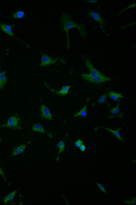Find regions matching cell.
<instances>
[{
	"label": "cell",
	"mask_w": 136,
	"mask_h": 205,
	"mask_svg": "<svg viewBox=\"0 0 136 205\" xmlns=\"http://www.w3.org/2000/svg\"><path fill=\"white\" fill-rule=\"evenodd\" d=\"M0 175H1L2 176V177L4 178V179L5 181H7L6 176V175H5V174H4V171H3V170H2V168H0Z\"/></svg>",
	"instance_id": "obj_24"
},
{
	"label": "cell",
	"mask_w": 136,
	"mask_h": 205,
	"mask_svg": "<svg viewBox=\"0 0 136 205\" xmlns=\"http://www.w3.org/2000/svg\"><path fill=\"white\" fill-rule=\"evenodd\" d=\"M106 99H107V95H106V93H105L104 94L102 95L101 97H100L98 102H97V103H99V104L106 103Z\"/></svg>",
	"instance_id": "obj_19"
},
{
	"label": "cell",
	"mask_w": 136,
	"mask_h": 205,
	"mask_svg": "<svg viewBox=\"0 0 136 205\" xmlns=\"http://www.w3.org/2000/svg\"><path fill=\"white\" fill-rule=\"evenodd\" d=\"M80 151H82L83 153H84L85 152V151H86V145H84V144H83L80 147Z\"/></svg>",
	"instance_id": "obj_23"
},
{
	"label": "cell",
	"mask_w": 136,
	"mask_h": 205,
	"mask_svg": "<svg viewBox=\"0 0 136 205\" xmlns=\"http://www.w3.org/2000/svg\"><path fill=\"white\" fill-rule=\"evenodd\" d=\"M104 129L106 130L107 131L110 132L112 134L114 135V136L116 137L118 140H120V141H122L123 142H125V140H123V138L121 137V136H120V130H121V127H119L116 130H112V129H110V128H108V127H105Z\"/></svg>",
	"instance_id": "obj_11"
},
{
	"label": "cell",
	"mask_w": 136,
	"mask_h": 205,
	"mask_svg": "<svg viewBox=\"0 0 136 205\" xmlns=\"http://www.w3.org/2000/svg\"><path fill=\"white\" fill-rule=\"evenodd\" d=\"M60 21L61 23V29H62L63 32L66 34L67 39H68V45H67V48L68 49L70 48V36H69V31L70 29L76 28V29H78V32H80L81 36H83V38L86 37V32L84 25L74 23L71 15L67 13H63L62 15H61Z\"/></svg>",
	"instance_id": "obj_1"
},
{
	"label": "cell",
	"mask_w": 136,
	"mask_h": 205,
	"mask_svg": "<svg viewBox=\"0 0 136 205\" xmlns=\"http://www.w3.org/2000/svg\"><path fill=\"white\" fill-rule=\"evenodd\" d=\"M87 2V3L95 4V3H98V1H95V0H93V1H87V2Z\"/></svg>",
	"instance_id": "obj_25"
},
{
	"label": "cell",
	"mask_w": 136,
	"mask_h": 205,
	"mask_svg": "<svg viewBox=\"0 0 136 205\" xmlns=\"http://www.w3.org/2000/svg\"><path fill=\"white\" fill-rule=\"evenodd\" d=\"M17 191H18V190H14L13 191L10 192V194H8V195L5 196L4 200H3V203L4 204H6L8 202L13 200L15 196H16V194L17 193Z\"/></svg>",
	"instance_id": "obj_16"
},
{
	"label": "cell",
	"mask_w": 136,
	"mask_h": 205,
	"mask_svg": "<svg viewBox=\"0 0 136 205\" xmlns=\"http://www.w3.org/2000/svg\"><path fill=\"white\" fill-rule=\"evenodd\" d=\"M62 61L63 63H65V61H63L61 60L60 58H56L53 59L52 57H49L45 54H43L42 55V57H41V62H40V66L41 67H48V66H50L51 65H53V64L56 63L57 61Z\"/></svg>",
	"instance_id": "obj_4"
},
{
	"label": "cell",
	"mask_w": 136,
	"mask_h": 205,
	"mask_svg": "<svg viewBox=\"0 0 136 205\" xmlns=\"http://www.w3.org/2000/svg\"><path fill=\"white\" fill-rule=\"evenodd\" d=\"M19 117L17 116H11L8 118L7 123L6 124L0 125L1 127H8V128H12L14 130H22L23 127L19 126Z\"/></svg>",
	"instance_id": "obj_3"
},
{
	"label": "cell",
	"mask_w": 136,
	"mask_h": 205,
	"mask_svg": "<svg viewBox=\"0 0 136 205\" xmlns=\"http://www.w3.org/2000/svg\"><path fill=\"white\" fill-rule=\"evenodd\" d=\"M40 111L43 119L48 120V121H53V115L51 113L49 108L47 107L45 104H41Z\"/></svg>",
	"instance_id": "obj_8"
},
{
	"label": "cell",
	"mask_w": 136,
	"mask_h": 205,
	"mask_svg": "<svg viewBox=\"0 0 136 205\" xmlns=\"http://www.w3.org/2000/svg\"><path fill=\"white\" fill-rule=\"evenodd\" d=\"M27 147V145L25 144L20 145L19 146H18L17 147L14 148V150L12 151V152L11 153V155L12 157H14V156H17L22 154V153H23L25 152V151Z\"/></svg>",
	"instance_id": "obj_10"
},
{
	"label": "cell",
	"mask_w": 136,
	"mask_h": 205,
	"mask_svg": "<svg viewBox=\"0 0 136 205\" xmlns=\"http://www.w3.org/2000/svg\"><path fill=\"white\" fill-rule=\"evenodd\" d=\"M107 106H108L110 111V115L108 117V119H111V118H119V119H122L123 118V114L121 113L120 111V101L118 102L117 105L115 107L112 108V109H110V105L108 104H107Z\"/></svg>",
	"instance_id": "obj_7"
},
{
	"label": "cell",
	"mask_w": 136,
	"mask_h": 205,
	"mask_svg": "<svg viewBox=\"0 0 136 205\" xmlns=\"http://www.w3.org/2000/svg\"><path fill=\"white\" fill-rule=\"evenodd\" d=\"M96 184H97V187H98V188L99 189V190H101L102 192H104V193H105V194H107V191L106 190V189H105L104 185H102L101 184L99 183H97Z\"/></svg>",
	"instance_id": "obj_20"
},
{
	"label": "cell",
	"mask_w": 136,
	"mask_h": 205,
	"mask_svg": "<svg viewBox=\"0 0 136 205\" xmlns=\"http://www.w3.org/2000/svg\"><path fill=\"white\" fill-rule=\"evenodd\" d=\"M86 109H87V104L84 105V106L83 108V109H80L78 112H76V113L74 115V117H86L87 116Z\"/></svg>",
	"instance_id": "obj_17"
},
{
	"label": "cell",
	"mask_w": 136,
	"mask_h": 205,
	"mask_svg": "<svg viewBox=\"0 0 136 205\" xmlns=\"http://www.w3.org/2000/svg\"><path fill=\"white\" fill-rule=\"evenodd\" d=\"M44 84L48 89H50L51 91L54 92L55 93H56L59 96H67V95L69 93V91H70V89L71 88V85H63L60 91H56V90H55V89H53L51 87H50L49 85H48L47 83H46V82L44 83Z\"/></svg>",
	"instance_id": "obj_9"
},
{
	"label": "cell",
	"mask_w": 136,
	"mask_h": 205,
	"mask_svg": "<svg viewBox=\"0 0 136 205\" xmlns=\"http://www.w3.org/2000/svg\"><path fill=\"white\" fill-rule=\"evenodd\" d=\"M32 131L33 132H40L42 133V134H45L46 133V130L45 128L42 125L39 123H37L33 125V127L32 128Z\"/></svg>",
	"instance_id": "obj_15"
},
{
	"label": "cell",
	"mask_w": 136,
	"mask_h": 205,
	"mask_svg": "<svg viewBox=\"0 0 136 205\" xmlns=\"http://www.w3.org/2000/svg\"><path fill=\"white\" fill-rule=\"evenodd\" d=\"M125 203L127 204H135V197H133L132 200H125Z\"/></svg>",
	"instance_id": "obj_21"
},
{
	"label": "cell",
	"mask_w": 136,
	"mask_h": 205,
	"mask_svg": "<svg viewBox=\"0 0 136 205\" xmlns=\"http://www.w3.org/2000/svg\"><path fill=\"white\" fill-rule=\"evenodd\" d=\"M85 65L86 68L91 72V73L89 74H86L85 73L82 74V77L84 80L87 81L89 83L95 84H102L107 83L108 81H111V78L105 76L104 74L100 72L98 70H97L89 60L85 61Z\"/></svg>",
	"instance_id": "obj_2"
},
{
	"label": "cell",
	"mask_w": 136,
	"mask_h": 205,
	"mask_svg": "<svg viewBox=\"0 0 136 205\" xmlns=\"http://www.w3.org/2000/svg\"><path fill=\"white\" fill-rule=\"evenodd\" d=\"M84 144V142H83V140H81V139H78L76 140V141L75 142V145H76V147H80V146Z\"/></svg>",
	"instance_id": "obj_22"
},
{
	"label": "cell",
	"mask_w": 136,
	"mask_h": 205,
	"mask_svg": "<svg viewBox=\"0 0 136 205\" xmlns=\"http://www.w3.org/2000/svg\"><path fill=\"white\" fill-rule=\"evenodd\" d=\"M65 143L64 141H63V140H61V141L60 142H59L56 145V147L58 148V149H59V151H58V155H57V158H56V161H59V158H60V155L61 153H62L63 151H64V150H65Z\"/></svg>",
	"instance_id": "obj_14"
},
{
	"label": "cell",
	"mask_w": 136,
	"mask_h": 205,
	"mask_svg": "<svg viewBox=\"0 0 136 205\" xmlns=\"http://www.w3.org/2000/svg\"><path fill=\"white\" fill-rule=\"evenodd\" d=\"M88 17H91L92 19H93L95 20H96V21L99 23L100 26V29H101L102 32L105 33V30H104L105 20L101 17V15H100L98 12H94L93 11V10H90L88 12Z\"/></svg>",
	"instance_id": "obj_6"
},
{
	"label": "cell",
	"mask_w": 136,
	"mask_h": 205,
	"mask_svg": "<svg viewBox=\"0 0 136 205\" xmlns=\"http://www.w3.org/2000/svg\"><path fill=\"white\" fill-rule=\"evenodd\" d=\"M25 17V13L23 10H19L18 11L15 12L12 14V19H22Z\"/></svg>",
	"instance_id": "obj_18"
},
{
	"label": "cell",
	"mask_w": 136,
	"mask_h": 205,
	"mask_svg": "<svg viewBox=\"0 0 136 205\" xmlns=\"http://www.w3.org/2000/svg\"><path fill=\"white\" fill-rule=\"evenodd\" d=\"M14 27V25H8V24H5V23H0V29L2 31V32L4 33V34H6L7 35H10V37L12 38H14L15 39H17V40L20 41V42H21L22 43H24L25 45H27V44H25V43L22 40L19 39V38H18L16 35L14 34V32L13 31H12V29H13V27ZM28 46V45H27Z\"/></svg>",
	"instance_id": "obj_5"
},
{
	"label": "cell",
	"mask_w": 136,
	"mask_h": 205,
	"mask_svg": "<svg viewBox=\"0 0 136 205\" xmlns=\"http://www.w3.org/2000/svg\"><path fill=\"white\" fill-rule=\"evenodd\" d=\"M108 96L110 99L115 102H119V99L123 98V96L122 93H116V92L114 91H110L108 92Z\"/></svg>",
	"instance_id": "obj_12"
},
{
	"label": "cell",
	"mask_w": 136,
	"mask_h": 205,
	"mask_svg": "<svg viewBox=\"0 0 136 205\" xmlns=\"http://www.w3.org/2000/svg\"><path fill=\"white\" fill-rule=\"evenodd\" d=\"M8 83L7 74L5 71L0 72V89H3Z\"/></svg>",
	"instance_id": "obj_13"
}]
</instances>
